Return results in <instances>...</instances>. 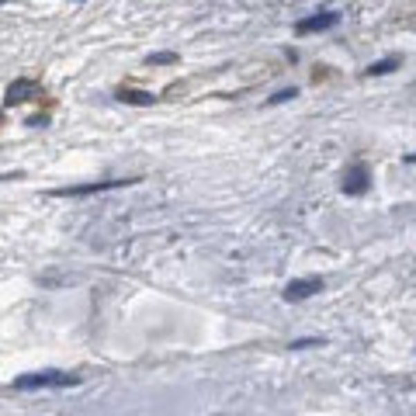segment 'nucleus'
<instances>
[{
  "instance_id": "obj_1",
  "label": "nucleus",
  "mask_w": 416,
  "mask_h": 416,
  "mask_svg": "<svg viewBox=\"0 0 416 416\" xmlns=\"http://www.w3.org/2000/svg\"><path fill=\"white\" fill-rule=\"evenodd\" d=\"M70 385H80V375H70V371H32V375L15 378V388H18V392H32V388H70Z\"/></svg>"
},
{
  "instance_id": "obj_2",
  "label": "nucleus",
  "mask_w": 416,
  "mask_h": 416,
  "mask_svg": "<svg viewBox=\"0 0 416 416\" xmlns=\"http://www.w3.org/2000/svg\"><path fill=\"white\" fill-rule=\"evenodd\" d=\"M135 180H94V184H80V187H56V198H84V194H101V191H115V187H129Z\"/></svg>"
},
{
  "instance_id": "obj_3",
  "label": "nucleus",
  "mask_w": 416,
  "mask_h": 416,
  "mask_svg": "<svg viewBox=\"0 0 416 416\" xmlns=\"http://www.w3.org/2000/svg\"><path fill=\"white\" fill-rule=\"evenodd\" d=\"M316 292H323V278H295L285 285V302H302Z\"/></svg>"
},
{
  "instance_id": "obj_4",
  "label": "nucleus",
  "mask_w": 416,
  "mask_h": 416,
  "mask_svg": "<svg viewBox=\"0 0 416 416\" xmlns=\"http://www.w3.org/2000/svg\"><path fill=\"white\" fill-rule=\"evenodd\" d=\"M340 25V15L337 11H323V15H312V18H302L295 25L299 35H312V32H326V28H337Z\"/></svg>"
},
{
  "instance_id": "obj_5",
  "label": "nucleus",
  "mask_w": 416,
  "mask_h": 416,
  "mask_svg": "<svg viewBox=\"0 0 416 416\" xmlns=\"http://www.w3.org/2000/svg\"><path fill=\"white\" fill-rule=\"evenodd\" d=\"M371 187V173L364 163H354L347 173H343V194H364Z\"/></svg>"
},
{
  "instance_id": "obj_6",
  "label": "nucleus",
  "mask_w": 416,
  "mask_h": 416,
  "mask_svg": "<svg viewBox=\"0 0 416 416\" xmlns=\"http://www.w3.org/2000/svg\"><path fill=\"white\" fill-rule=\"evenodd\" d=\"M32 94H39V87L32 80H18L8 91V104H25V101H32Z\"/></svg>"
},
{
  "instance_id": "obj_7",
  "label": "nucleus",
  "mask_w": 416,
  "mask_h": 416,
  "mask_svg": "<svg viewBox=\"0 0 416 416\" xmlns=\"http://www.w3.org/2000/svg\"><path fill=\"white\" fill-rule=\"evenodd\" d=\"M118 101H122V104H153L156 97H153V94H146V91H122V94H118Z\"/></svg>"
},
{
  "instance_id": "obj_8",
  "label": "nucleus",
  "mask_w": 416,
  "mask_h": 416,
  "mask_svg": "<svg viewBox=\"0 0 416 416\" xmlns=\"http://www.w3.org/2000/svg\"><path fill=\"white\" fill-rule=\"evenodd\" d=\"M395 66H399V59H395V56H392V59H381V63H371V66H368V77H381V73H392Z\"/></svg>"
},
{
  "instance_id": "obj_9",
  "label": "nucleus",
  "mask_w": 416,
  "mask_h": 416,
  "mask_svg": "<svg viewBox=\"0 0 416 416\" xmlns=\"http://www.w3.org/2000/svg\"><path fill=\"white\" fill-rule=\"evenodd\" d=\"M149 63H153V66H167V63H177V53H153V56H149Z\"/></svg>"
},
{
  "instance_id": "obj_10",
  "label": "nucleus",
  "mask_w": 416,
  "mask_h": 416,
  "mask_svg": "<svg viewBox=\"0 0 416 416\" xmlns=\"http://www.w3.org/2000/svg\"><path fill=\"white\" fill-rule=\"evenodd\" d=\"M292 97H299V91L292 87V91H278L274 97H271V104H285V101H292Z\"/></svg>"
},
{
  "instance_id": "obj_11",
  "label": "nucleus",
  "mask_w": 416,
  "mask_h": 416,
  "mask_svg": "<svg viewBox=\"0 0 416 416\" xmlns=\"http://www.w3.org/2000/svg\"><path fill=\"white\" fill-rule=\"evenodd\" d=\"M319 343H323V340H316V337H309V340H295L292 347H295V350H305V347H319Z\"/></svg>"
}]
</instances>
